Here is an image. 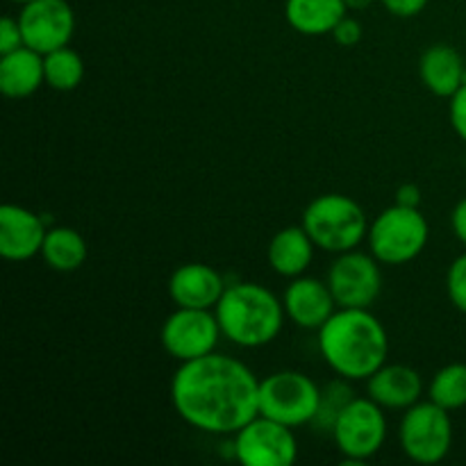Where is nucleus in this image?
Instances as JSON below:
<instances>
[{"mask_svg":"<svg viewBox=\"0 0 466 466\" xmlns=\"http://www.w3.org/2000/svg\"><path fill=\"white\" fill-rule=\"evenodd\" d=\"M344 3L349 5V9H364L371 3H376V0H344Z\"/></svg>","mask_w":466,"mask_h":466,"instance_id":"2f4dec72","label":"nucleus"},{"mask_svg":"<svg viewBox=\"0 0 466 466\" xmlns=\"http://www.w3.org/2000/svg\"><path fill=\"white\" fill-rule=\"evenodd\" d=\"M451 126L466 144V82L460 86L458 94L451 98Z\"/></svg>","mask_w":466,"mask_h":466,"instance_id":"cd10ccee","label":"nucleus"},{"mask_svg":"<svg viewBox=\"0 0 466 466\" xmlns=\"http://www.w3.org/2000/svg\"><path fill=\"white\" fill-rule=\"evenodd\" d=\"M46 232L48 228L39 214L12 203L0 208V255L9 262H27L41 255Z\"/></svg>","mask_w":466,"mask_h":466,"instance_id":"ddd939ff","label":"nucleus"},{"mask_svg":"<svg viewBox=\"0 0 466 466\" xmlns=\"http://www.w3.org/2000/svg\"><path fill=\"white\" fill-rule=\"evenodd\" d=\"M44 71L46 85L53 86L55 91H73L80 86L82 77H85V62L76 50L64 46V48L44 55Z\"/></svg>","mask_w":466,"mask_h":466,"instance_id":"4be33fe9","label":"nucleus"},{"mask_svg":"<svg viewBox=\"0 0 466 466\" xmlns=\"http://www.w3.org/2000/svg\"><path fill=\"white\" fill-rule=\"evenodd\" d=\"M319 350L339 378L369 380L387 364L390 339L369 309L339 308L319 328Z\"/></svg>","mask_w":466,"mask_h":466,"instance_id":"f03ea898","label":"nucleus"},{"mask_svg":"<svg viewBox=\"0 0 466 466\" xmlns=\"http://www.w3.org/2000/svg\"><path fill=\"white\" fill-rule=\"evenodd\" d=\"M226 291L221 273L208 264H182L168 280V296L177 308L214 309Z\"/></svg>","mask_w":466,"mask_h":466,"instance_id":"2eb2a0df","label":"nucleus"},{"mask_svg":"<svg viewBox=\"0 0 466 466\" xmlns=\"http://www.w3.org/2000/svg\"><path fill=\"white\" fill-rule=\"evenodd\" d=\"M446 291L455 309L466 314V253L460 255L446 273Z\"/></svg>","mask_w":466,"mask_h":466,"instance_id":"393cba45","label":"nucleus"},{"mask_svg":"<svg viewBox=\"0 0 466 466\" xmlns=\"http://www.w3.org/2000/svg\"><path fill=\"white\" fill-rule=\"evenodd\" d=\"M369 399L385 410H408L419 403L423 391L421 376L408 364H385L367 380Z\"/></svg>","mask_w":466,"mask_h":466,"instance_id":"dca6fc26","label":"nucleus"},{"mask_svg":"<svg viewBox=\"0 0 466 466\" xmlns=\"http://www.w3.org/2000/svg\"><path fill=\"white\" fill-rule=\"evenodd\" d=\"M305 232L326 253L355 250L369 235V221L358 200L344 194H323L305 208Z\"/></svg>","mask_w":466,"mask_h":466,"instance_id":"20e7f679","label":"nucleus"},{"mask_svg":"<svg viewBox=\"0 0 466 466\" xmlns=\"http://www.w3.org/2000/svg\"><path fill=\"white\" fill-rule=\"evenodd\" d=\"M396 205H403V208H419L421 205V189L412 182L408 185H400L396 189Z\"/></svg>","mask_w":466,"mask_h":466,"instance_id":"c756f323","label":"nucleus"},{"mask_svg":"<svg viewBox=\"0 0 466 466\" xmlns=\"http://www.w3.org/2000/svg\"><path fill=\"white\" fill-rule=\"evenodd\" d=\"M328 287L335 296L337 308L369 309L382 291L380 262L360 250L339 253L328 271Z\"/></svg>","mask_w":466,"mask_h":466,"instance_id":"1a4fd4ad","label":"nucleus"},{"mask_svg":"<svg viewBox=\"0 0 466 466\" xmlns=\"http://www.w3.org/2000/svg\"><path fill=\"white\" fill-rule=\"evenodd\" d=\"M282 305L287 317L305 330H319L337 312V300L330 287L317 278H294L287 287Z\"/></svg>","mask_w":466,"mask_h":466,"instance_id":"4468645a","label":"nucleus"},{"mask_svg":"<svg viewBox=\"0 0 466 466\" xmlns=\"http://www.w3.org/2000/svg\"><path fill=\"white\" fill-rule=\"evenodd\" d=\"M385 408L373 399H353L332 426V440L349 462H364L382 449L387 440Z\"/></svg>","mask_w":466,"mask_h":466,"instance_id":"6e6552de","label":"nucleus"},{"mask_svg":"<svg viewBox=\"0 0 466 466\" xmlns=\"http://www.w3.org/2000/svg\"><path fill=\"white\" fill-rule=\"evenodd\" d=\"M46 82L44 55L21 46L0 55V91L7 98H27Z\"/></svg>","mask_w":466,"mask_h":466,"instance_id":"a211bd4d","label":"nucleus"},{"mask_svg":"<svg viewBox=\"0 0 466 466\" xmlns=\"http://www.w3.org/2000/svg\"><path fill=\"white\" fill-rule=\"evenodd\" d=\"M428 399L449 412L466 408V364L455 362L440 369L428 387Z\"/></svg>","mask_w":466,"mask_h":466,"instance_id":"5701e85b","label":"nucleus"},{"mask_svg":"<svg viewBox=\"0 0 466 466\" xmlns=\"http://www.w3.org/2000/svg\"><path fill=\"white\" fill-rule=\"evenodd\" d=\"M314 241L305 232L303 226L282 228L271 239L267 250L268 264L282 278L303 276L314 258Z\"/></svg>","mask_w":466,"mask_h":466,"instance_id":"6ab92c4d","label":"nucleus"},{"mask_svg":"<svg viewBox=\"0 0 466 466\" xmlns=\"http://www.w3.org/2000/svg\"><path fill=\"white\" fill-rule=\"evenodd\" d=\"M86 255H89V248H86V241L80 232L66 226L48 228L41 258L53 271H77L86 262Z\"/></svg>","mask_w":466,"mask_h":466,"instance_id":"412c9836","label":"nucleus"},{"mask_svg":"<svg viewBox=\"0 0 466 466\" xmlns=\"http://www.w3.org/2000/svg\"><path fill=\"white\" fill-rule=\"evenodd\" d=\"M346 9L349 5L344 0H287L285 18L300 35L323 36L332 35Z\"/></svg>","mask_w":466,"mask_h":466,"instance_id":"aec40b11","label":"nucleus"},{"mask_svg":"<svg viewBox=\"0 0 466 466\" xmlns=\"http://www.w3.org/2000/svg\"><path fill=\"white\" fill-rule=\"evenodd\" d=\"M235 458L244 466H291L299 441L289 426L258 414L235 435Z\"/></svg>","mask_w":466,"mask_h":466,"instance_id":"9d476101","label":"nucleus"},{"mask_svg":"<svg viewBox=\"0 0 466 466\" xmlns=\"http://www.w3.org/2000/svg\"><path fill=\"white\" fill-rule=\"evenodd\" d=\"M387 12L399 18H412L426 9L428 0H382Z\"/></svg>","mask_w":466,"mask_h":466,"instance_id":"c85d7f7f","label":"nucleus"},{"mask_svg":"<svg viewBox=\"0 0 466 466\" xmlns=\"http://www.w3.org/2000/svg\"><path fill=\"white\" fill-rule=\"evenodd\" d=\"M177 417L208 435H237L259 414V380L239 360L209 353L180 362L171 380Z\"/></svg>","mask_w":466,"mask_h":466,"instance_id":"f257e3e1","label":"nucleus"},{"mask_svg":"<svg viewBox=\"0 0 466 466\" xmlns=\"http://www.w3.org/2000/svg\"><path fill=\"white\" fill-rule=\"evenodd\" d=\"M23 44V32L21 25H18V18L5 16L0 21V55H7L12 50L21 48Z\"/></svg>","mask_w":466,"mask_h":466,"instance_id":"a878e982","label":"nucleus"},{"mask_svg":"<svg viewBox=\"0 0 466 466\" xmlns=\"http://www.w3.org/2000/svg\"><path fill=\"white\" fill-rule=\"evenodd\" d=\"M419 76L431 94L440 98H453L460 86L466 82L464 59L453 46L435 44L421 55Z\"/></svg>","mask_w":466,"mask_h":466,"instance_id":"f3484780","label":"nucleus"},{"mask_svg":"<svg viewBox=\"0 0 466 466\" xmlns=\"http://www.w3.org/2000/svg\"><path fill=\"white\" fill-rule=\"evenodd\" d=\"M353 390L346 385V378H339V380L328 382L321 390V400H319L317 417L312 419V426L317 431H328L332 432V426H335L337 417L341 414V410L353 400Z\"/></svg>","mask_w":466,"mask_h":466,"instance_id":"b1692460","label":"nucleus"},{"mask_svg":"<svg viewBox=\"0 0 466 466\" xmlns=\"http://www.w3.org/2000/svg\"><path fill=\"white\" fill-rule=\"evenodd\" d=\"M221 335L241 349H262L271 344L285 323V305L271 289L258 282H237L226 287L214 308Z\"/></svg>","mask_w":466,"mask_h":466,"instance_id":"7ed1b4c3","label":"nucleus"},{"mask_svg":"<svg viewBox=\"0 0 466 466\" xmlns=\"http://www.w3.org/2000/svg\"><path fill=\"white\" fill-rule=\"evenodd\" d=\"M321 390L300 371H278L259 380V414L289 428L312 423Z\"/></svg>","mask_w":466,"mask_h":466,"instance_id":"423d86ee","label":"nucleus"},{"mask_svg":"<svg viewBox=\"0 0 466 466\" xmlns=\"http://www.w3.org/2000/svg\"><path fill=\"white\" fill-rule=\"evenodd\" d=\"M221 337L217 314L209 309L177 308L162 326V346L177 362L214 353Z\"/></svg>","mask_w":466,"mask_h":466,"instance_id":"9b49d317","label":"nucleus"},{"mask_svg":"<svg viewBox=\"0 0 466 466\" xmlns=\"http://www.w3.org/2000/svg\"><path fill=\"white\" fill-rule=\"evenodd\" d=\"M405 455L417 464H437L449 455L453 446V421L441 405L419 400L405 410L399 431Z\"/></svg>","mask_w":466,"mask_h":466,"instance_id":"0eeeda50","label":"nucleus"},{"mask_svg":"<svg viewBox=\"0 0 466 466\" xmlns=\"http://www.w3.org/2000/svg\"><path fill=\"white\" fill-rule=\"evenodd\" d=\"M12 3H18V5H25V3H30V0H12Z\"/></svg>","mask_w":466,"mask_h":466,"instance_id":"473e14b6","label":"nucleus"},{"mask_svg":"<svg viewBox=\"0 0 466 466\" xmlns=\"http://www.w3.org/2000/svg\"><path fill=\"white\" fill-rule=\"evenodd\" d=\"M332 36H335L337 44L344 46V48H353V46H358L360 41H362V25H360L358 18L344 16L337 23L335 30H332Z\"/></svg>","mask_w":466,"mask_h":466,"instance_id":"bb28decb","label":"nucleus"},{"mask_svg":"<svg viewBox=\"0 0 466 466\" xmlns=\"http://www.w3.org/2000/svg\"><path fill=\"white\" fill-rule=\"evenodd\" d=\"M23 44L41 55L64 48L76 35V14L66 0H30L18 14Z\"/></svg>","mask_w":466,"mask_h":466,"instance_id":"f8f14e48","label":"nucleus"},{"mask_svg":"<svg viewBox=\"0 0 466 466\" xmlns=\"http://www.w3.org/2000/svg\"><path fill=\"white\" fill-rule=\"evenodd\" d=\"M451 226H453L455 237L466 246V198L455 205L453 214H451Z\"/></svg>","mask_w":466,"mask_h":466,"instance_id":"7c9ffc66","label":"nucleus"},{"mask_svg":"<svg viewBox=\"0 0 466 466\" xmlns=\"http://www.w3.org/2000/svg\"><path fill=\"white\" fill-rule=\"evenodd\" d=\"M367 241L378 262L400 267L423 253L428 244V221L419 208L394 203L369 226Z\"/></svg>","mask_w":466,"mask_h":466,"instance_id":"39448f33","label":"nucleus"}]
</instances>
